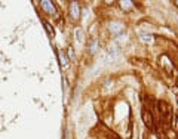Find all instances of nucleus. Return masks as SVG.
Segmentation results:
<instances>
[{
	"label": "nucleus",
	"instance_id": "nucleus-1",
	"mask_svg": "<svg viewBox=\"0 0 178 139\" xmlns=\"http://www.w3.org/2000/svg\"><path fill=\"white\" fill-rule=\"evenodd\" d=\"M142 120H144V123L147 124V127H150V129H153V117H151V114H150V111H147L145 108L142 110Z\"/></svg>",
	"mask_w": 178,
	"mask_h": 139
},
{
	"label": "nucleus",
	"instance_id": "nucleus-2",
	"mask_svg": "<svg viewBox=\"0 0 178 139\" xmlns=\"http://www.w3.org/2000/svg\"><path fill=\"white\" fill-rule=\"evenodd\" d=\"M42 7H43L47 13H50V15H53V13L56 12L55 4H53V3H50V1H47V0H43V1H42Z\"/></svg>",
	"mask_w": 178,
	"mask_h": 139
},
{
	"label": "nucleus",
	"instance_id": "nucleus-3",
	"mask_svg": "<svg viewBox=\"0 0 178 139\" xmlns=\"http://www.w3.org/2000/svg\"><path fill=\"white\" fill-rule=\"evenodd\" d=\"M58 56H59L61 67H62V68H67V67H68V58L65 56V53H64V52H58Z\"/></svg>",
	"mask_w": 178,
	"mask_h": 139
},
{
	"label": "nucleus",
	"instance_id": "nucleus-4",
	"mask_svg": "<svg viewBox=\"0 0 178 139\" xmlns=\"http://www.w3.org/2000/svg\"><path fill=\"white\" fill-rule=\"evenodd\" d=\"M71 18H73V19H77V18H79V6H77L76 3L71 4Z\"/></svg>",
	"mask_w": 178,
	"mask_h": 139
},
{
	"label": "nucleus",
	"instance_id": "nucleus-5",
	"mask_svg": "<svg viewBox=\"0 0 178 139\" xmlns=\"http://www.w3.org/2000/svg\"><path fill=\"white\" fill-rule=\"evenodd\" d=\"M43 25H44V27H46V30H47V33H49V36H52V34H53V28H52V27H50V25H49V24H47L46 21H44V22H43Z\"/></svg>",
	"mask_w": 178,
	"mask_h": 139
},
{
	"label": "nucleus",
	"instance_id": "nucleus-6",
	"mask_svg": "<svg viewBox=\"0 0 178 139\" xmlns=\"http://www.w3.org/2000/svg\"><path fill=\"white\" fill-rule=\"evenodd\" d=\"M76 36L79 37V40H80V42L83 40V34H82V31H80V30H77V31H76Z\"/></svg>",
	"mask_w": 178,
	"mask_h": 139
},
{
	"label": "nucleus",
	"instance_id": "nucleus-7",
	"mask_svg": "<svg viewBox=\"0 0 178 139\" xmlns=\"http://www.w3.org/2000/svg\"><path fill=\"white\" fill-rule=\"evenodd\" d=\"M144 40H151V36H142Z\"/></svg>",
	"mask_w": 178,
	"mask_h": 139
},
{
	"label": "nucleus",
	"instance_id": "nucleus-8",
	"mask_svg": "<svg viewBox=\"0 0 178 139\" xmlns=\"http://www.w3.org/2000/svg\"><path fill=\"white\" fill-rule=\"evenodd\" d=\"M151 139H154V138H151Z\"/></svg>",
	"mask_w": 178,
	"mask_h": 139
}]
</instances>
